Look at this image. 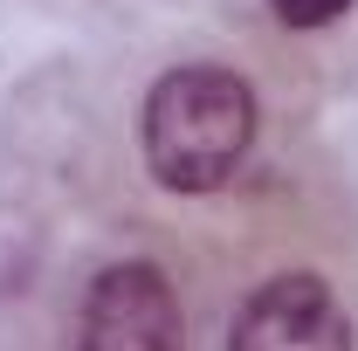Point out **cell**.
I'll use <instances>...</instances> for the list:
<instances>
[{
  "label": "cell",
  "mask_w": 358,
  "mask_h": 351,
  "mask_svg": "<svg viewBox=\"0 0 358 351\" xmlns=\"http://www.w3.org/2000/svg\"><path fill=\"white\" fill-rule=\"evenodd\" d=\"M248 138H255V89L234 69L193 62L159 76V89L145 96V166L173 193L221 186L248 159Z\"/></svg>",
  "instance_id": "1"
},
{
  "label": "cell",
  "mask_w": 358,
  "mask_h": 351,
  "mask_svg": "<svg viewBox=\"0 0 358 351\" xmlns=\"http://www.w3.org/2000/svg\"><path fill=\"white\" fill-rule=\"evenodd\" d=\"M76 351H179V296L152 262H117L90 282Z\"/></svg>",
  "instance_id": "2"
},
{
  "label": "cell",
  "mask_w": 358,
  "mask_h": 351,
  "mask_svg": "<svg viewBox=\"0 0 358 351\" xmlns=\"http://www.w3.org/2000/svg\"><path fill=\"white\" fill-rule=\"evenodd\" d=\"M227 351H352V324L317 275H275L241 303Z\"/></svg>",
  "instance_id": "3"
},
{
  "label": "cell",
  "mask_w": 358,
  "mask_h": 351,
  "mask_svg": "<svg viewBox=\"0 0 358 351\" xmlns=\"http://www.w3.org/2000/svg\"><path fill=\"white\" fill-rule=\"evenodd\" d=\"M268 7H275L289 28H324V21H338L352 0H268Z\"/></svg>",
  "instance_id": "4"
}]
</instances>
